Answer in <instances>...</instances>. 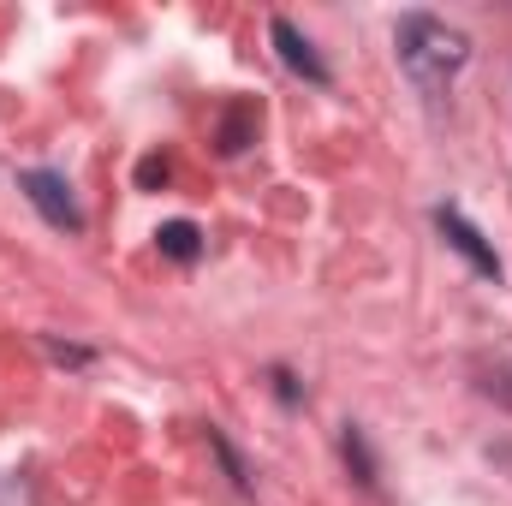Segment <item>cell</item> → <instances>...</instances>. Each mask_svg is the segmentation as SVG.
<instances>
[{"mask_svg": "<svg viewBox=\"0 0 512 506\" xmlns=\"http://www.w3.org/2000/svg\"><path fill=\"white\" fill-rule=\"evenodd\" d=\"M393 48H399L405 78H411L423 96H441V90L465 72V60H471V36L453 30V24L435 18V12H405L399 30H393Z\"/></svg>", "mask_w": 512, "mask_h": 506, "instance_id": "1", "label": "cell"}, {"mask_svg": "<svg viewBox=\"0 0 512 506\" xmlns=\"http://www.w3.org/2000/svg\"><path fill=\"white\" fill-rule=\"evenodd\" d=\"M18 191L30 197V209H36L54 233H84V209H78L66 173H54V167H30V173L18 179Z\"/></svg>", "mask_w": 512, "mask_h": 506, "instance_id": "2", "label": "cell"}, {"mask_svg": "<svg viewBox=\"0 0 512 506\" xmlns=\"http://www.w3.org/2000/svg\"><path fill=\"white\" fill-rule=\"evenodd\" d=\"M435 233H441L453 251L465 256V262H471L483 280H501V256H495V245H489V239H483V233H477V227H471L459 209H435Z\"/></svg>", "mask_w": 512, "mask_h": 506, "instance_id": "3", "label": "cell"}, {"mask_svg": "<svg viewBox=\"0 0 512 506\" xmlns=\"http://www.w3.org/2000/svg\"><path fill=\"white\" fill-rule=\"evenodd\" d=\"M268 36H274V54H280L298 78H310V84H328V78H334V72H328V60L316 54V42H310L292 18H274V24H268Z\"/></svg>", "mask_w": 512, "mask_h": 506, "instance_id": "4", "label": "cell"}, {"mask_svg": "<svg viewBox=\"0 0 512 506\" xmlns=\"http://www.w3.org/2000/svg\"><path fill=\"white\" fill-rule=\"evenodd\" d=\"M155 245H161V256H173V262H197L203 256V233H197V221H167L155 233Z\"/></svg>", "mask_w": 512, "mask_h": 506, "instance_id": "5", "label": "cell"}, {"mask_svg": "<svg viewBox=\"0 0 512 506\" xmlns=\"http://www.w3.org/2000/svg\"><path fill=\"white\" fill-rule=\"evenodd\" d=\"M340 453H346V465L358 471V483H364V489H376V459H370V447H364V429H352V423H346Z\"/></svg>", "mask_w": 512, "mask_h": 506, "instance_id": "6", "label": "cell"}, {"mask_svg": "<svg viewBox=\"0 0 512 506\" xmlns=\"http://www.w3.org/2000/svg\"><path fill=\"white\" fill-rule=\"evenodd\" d=\"M137 179H143V185H161V179H167V161H161V155H149V161L137 167Z\"/></svg>", "mask_w": 512, "mask_h": 506, "instance_id": "7", "label": "cell"}, {"mask_svg": "<svg viewBox=\"0 0 512 506\" xmlns=\"http://www.w3.org/2000/svg\"><path fill=\"white\" fill-rule=\"evenodd\" d=\"M274 393H280L286 405H298V381L286 376V370H274Z\"/></svg>", "mask_w": 512, "mask_h": 506, "instance_id": "8", "label": "cell"}]
</instances>
